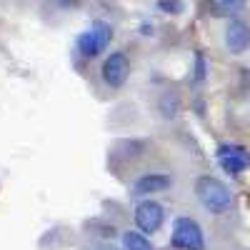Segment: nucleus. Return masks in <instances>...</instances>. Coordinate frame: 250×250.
Segmentation results:
<instances>
[{"mask_svg":"<svg viewBox=\"0 0 250 250\" xmlns=\"http://www.w3.org/2000/svg\"><path fill=\"white\" fill-rule=\"evenodd\" d=\"M158 10L170 13V15H178V13L185 10V3H183V0H158Z\"/></svg>","mask_w":250,"mask_h":250,"instance_id":"12","label":"nucleus"},{"mask_svg":"<svg viewBox=\"0 0 250 250\" xmlns=\"http://www.w3.org/2000/svg\"><path fill=\"white\" fill-rule=\"evenodd\" d=\"M163 220H165V210L163 205L155 203V200H140L135 205V225L138 230L145 233V235H153L163 228Z\"/></svg>","mask_w":250,"mask_h":250,"instance_id":"6","label":"nucleus"},{"mask_svg":"<svg viewBox=\"0 0 250 250\" xmlns=\"http://www.w3.org/2000/svg\"><path fill=\"white\" fill-rule=\"evenodd\" d=\"M158 110H160L163 118H175L178 110H180V98L175 93H170V90L163 93L160 100H158Z\"/></svg>","mask_w":250,"mask_h":250,"instance_id":"11","label":"nucleus"},{"mask_svg":"<svg viewBox=\"0 0 250 250\" xmlns=\"http://www.w3.org/2000/svg\"><path fill=\"white\" fill-rule=\"evenodd\" d=\"M173 178L165 173H145L133 183V195L143 198V195H155V193H165L170 190Z\"/></svg>","mask_w":250,"mask_h":250,"instance_id":"8","label":"nucleus"},{"mask_svg":"<svg viewBox=\"0 0 250 250\" xmlns=\"http://www.w3.org/2000/svg\"><path fill=\"white\" fill-rule=\"evenodd\" d=\"M123 250H155V248L148 238H145V233L128 230V233H123Z\"/></svg>","mask_w":250,"mask_h":250,"instance_id":"10","label":"nucleus"},{"mask_svg":"<svg viewBox=\"0 0 250 250\" xmlns=\"http://www.w3.org/2000/svg\"><path fill=\"white\" fill-rule=\"evenodd\" d=\"M205 78V58L198 53L195 55V80H203Z\"/></svg>","mask_w":250,"mask_h":250,"instance_id":"13","label":"nucleus"},{"mask_svg":"<svg viewBox=\"0 0 250 250\" xmlns=\"http://www.w3.org/2000/svg\"><path fill=\"white\" fill-rule=\"evenodd\" d=\"M170 245L175 250H205V235L198 220L193 218H175L173 220V233H170Z\"/></svg>","mask_w":250,"mask_h":250,"instance_id":"3","label":"nucleus"},{"mask_svg":"<svg viewBox=\"0 0 250 250\" xmlns=\"http://www.w3.org/2000/svg\"><path fill=\"white\" fill-rule=\"evenodd\" d=\"M215 158H218L220 168L230 175H240L250 170V150L240 143H220L215 150Z\"/></svg>","mask_w":250,"mask_h":250,"instance_id":"4","label":"nucleus"},{"mask_svg":"<svg viewBox=\"0 0 250 250\" xmlns=\"http://www.w3.org/2000/svg\"><path fill=\"white\" fill-rule=\"evenodd\" d=\"M223 43H225V50L230 55H243L250 48V25L240 18H233L230 23L225 25Z\"/></svg>","mask_w":250,"mask_h":250,"instance_id":"7","label":"nucleus"},{"mask_svg":"<svg viewBox=\"0 0 250 250\" xmlns=\"http://www.w3.org/2000/svg\"><path fill=\"white\" fill-rule=\"evenodd\" d=\"M195 198L198 203L205 208L210 215H223L230 210V205H233V193H230V188H228L220 178L215 175H200L195 180Z\"/></svg>","mask_w":250,"mask_h":250,"instance_id":"1","label":"nucleus"},{"mask_svg":"<svg viewBox=\"0 0 250 250\" xmlns=\"http://www.w3.org/2000/svg\"><path fill=\"white\" fill-rule=\"evenodd\" d=\"M113 40V28L105 20H93L88 30H83L75 40V48L83 58H98L103 50L110 45Z\"/></svg>","mask_w":250,"mask_h":250,"instance_id":"2","label":"nucleus"},{"mask_svg":"<svg viewBox=\"0 0 250 250\" xmlns=\"http://www.w3.org/2000/svg\"><path fill=\"white\" fill-rule=\"evenodd\" d=\"M248 5V0H208L205 8L213 18H235L243 8Z\"/></svg>","mask_w":250,"mask_h":250,"instance_id":"9","label":"nucleus"},{"mask_svg":"<svg viewBox=\"0 0 250 250\" xmlns=\"http://www.w3.org/2000/svg\"><path fill=\"white\" fill-rule=\"evenodd\" d=\"M128 75H130V60H128V55H125V53L115 50V53H110L105 60H103L100 78H103V83H105L110 90L123 88L125 80H128Z\"/></svg>","mask_w":250,"mask_h":250,"instance_id":"5","label":"nucleus"}]
</instances>
